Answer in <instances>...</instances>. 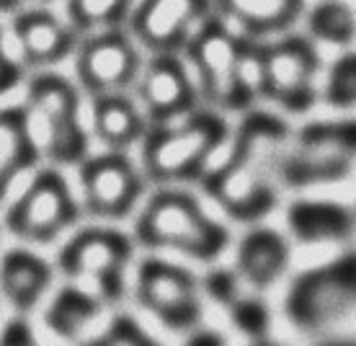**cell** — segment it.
<instances>
[{"mask_svg": "<svg viewBox=\"0 0 356 346\" xmlns=\"http://www.w3.org/2000/svg\"><path fill=\"white\" fill-rule=\"evenodd\" d=\"M284 140V125L274 116L245 119L227 163L207 178V191L238 220L266 214L276 202L274 173L282 171Z\"/></svg>", "mask_w": 356, "mask_h": 346, "instance_id": "6da1fadb", "label": "cell"}, {"mask_svg": "<svg viewBox=\"0 0 356 346\" xmlns=\"http://www.w3.org/2000/svg\"><path fill=\"white\" fill-rule=\"evenodd\" d=\"M26 111L42 155L54 166H81L88 155V132L81 125V101L70 80L54 72L34 75Z\"/></svg>", "mask_w": 356, "mask_h": 346, "instance_id": "7a4b0ae2", "label": "cell"}, {"mask_svg": "<svg viewBox=\"0 0 356 346\" xmlns=\"http://www.w3.org/2000/svg\"><path fill=\"white\" fill-rule=\"evenodd\" d=\"M137 238L150 249H176L212 261L227 246V233L209 220L191 196L165 191L150 199L137 222Z\"/></svg>", "mask_w": 356, "mask_h": 346, "instance_id": "3957f363", "label": "cell"}, {"mask_svg": "<svg viewBox=\"0 0 356 346\" xmlns=\"http://www.w3.org/2000/svg\"><path fill=\"white\" fill-rule=\"evenodd\" d=\"M132 258V240L111 228L75 233L57 253V269L67 279H90L104 305L124 297V267Z\"/></svg>", "mask_w": 356, "mask_h": 346, "instance_id": "277c9868", "label": "cell"}, {"mask_svg": "<svg viewBox=\"0 0 356 346\" xmlns=\"http://www.w3.org/2000/svg\"><path fill=\"white\" fill-rule=\"evenodd\" d=\"M81 207L54 168L42 171L6 212V228L26 243H52L78 220Z\"/></svg>", "mask_w": 356, "mask_h": 346, "instance_id": "5b68a950", "label": "cell"}, {"mask_svg": "<svg viewBox=\"0 0 356 346\" xmlns=\"http://www.w3.org/2000/svg\"><path fill=\"white\" fill-rule=\"evenodd\" d=\"M222 140L225 125L212 114L194 116L178 129H158L145 142V168L155 181L188 178Z\"/></svg>", "mask_w": 356, "mask_h": 346, "instance_id": "8992f818", "label": "cell"}, {"mask_svg": "<svg viewBox=\"0 0 356 346\" xmlns=\"http://www.w3.org/2000/svg\"><path fill=\"white\" fill-rule=\"evenodd\" d=\"M137 297L170 331H188L202 315L194 276L165 261H145L137 276Z\"/></svg>", "mask_w": 356, "mask_h": 346, "instance_id": "52a82bcc", "label": "cell"}, {"mask_svg": "<svg viewBox=\"0 0 356 346\" xmlns=\"http://www.w3.org/2000/svg\"><path fill=\"white\" fill-rule=\"evenodd\" d=\"M83 207L93 217L119 220L132 212L143 191L132 163L119 152H104L81 163Z\"/></svg>", "mask_w": 356, "mask_h": 346, "instance_id": "ba28073f", "label": "cell"}, {"mask_svg": "<svg viewBox=\"0 0 356 346\" xmlns=\"http://www.w3.org/2000/svg\"><path fill=\"white\" fill-rule=\"evenodd\" d=\"M356 297V258L328 272L302 276L286 300V315L300 329H321Z\"/></svg>", "mask_w": 356, "mask_h": 346, "instance_id": "9c48e42d", "label": "cell"}, {"mask_svg": "<svg viewBox=\"0 0 356 346\" xmlns=\"http://www.w3.org/2000/svg\"><path fill=\"white\" fill-rule=\"evenodd\" d=\"M75 72L83 91H88L93 98L116 96L134 78L137 54L127 36L106 29L81 42L75 57Z\"/></svg>", "mask_w": 356, "mask_h": 346, "instance_id": "30bf717a", "label": "cell"}, {"mask_svg": "<svg viewBox=\"0 0 356 346\" xmlns=\"http://www.w3.org/2000/svg\"><path fill=\"white\" fill-rule=\"evenodd\" d=\"M191 54L202 75V86L214 104L225 109H241L243 104H248L250 98L245 96L238 75L241 45L220 24H209L196 36Z\"/></svg>", "mask_w": 356, "mask_h": 346, "instance_id": "8fae6325", "label": "cell"}, {"mask_svg": "<svg viewBox=\"0 0 356 346\" xmlns=\"http://www.w3.org/2000/svg\"><path fill=\"white\" fill-rule=\"evenodd\" d=\"M356 155V127L315 129L300 140L297 152L282 160V176L292 184L336 176Z\"/></svg>", "mask_w": 356, "mask_h": 346, "instance_id": "7c38bea8", "label": "cell"}, {"mask_svg": "<svg viewBox=\"0 0 356 346\" xmlns=\"http://www.w3.org/2000/svg\"><path fill=\"white\" fill-rule=\"evenodd\" d=\"M13 34L29 68L57 65L78 47V31L49 10H21L13 21Z\"/></svg>", "mask_w": 356, "mask_h": 346, "instance_id": "4fadbf2b", "label": "cell"}, {"mask_svg": "<svg viewBox=\"0 0 356 346\" xmlns=\"http://www.w3.org/2000/svg\"><path fill=\"white\" fill-rule=\"evenodd\" d=\"M52 284V267L26 249L8 251L0 261V292L16 313H31Z\"/></svg>", "mask_w": 356, "mask_h": 346, "instance_id": "5bb4252c", "label": "cell"}, {"mask_svg": "<svg viewBox=\"0 0 356 346\" xmlns=\"http://www.w3.org/2000/svg\"><path fill=\"white\" fill-rule=\"evenodd\" d=\"M39 158L42 150L31 132L26 107L0 109V202L6 199L13 181L24 171L34 168Z\"/></svg>", "mask_w": 356, "mask_h": 346, "instance_id": "9a60e30c", "label": "cell"}, {"mask_svg": "<svg viewBox=\"0 0 356 346\" xmlns=\"http://www.w3.org/2000/svg\"><path fill=\"white\" fill-rule=\"evenodd\" d=\"M199 10L202 0H145L134 16V31L145 45L168 49L184 39Z\"/></svg>", "mask_w": 356, "mask_h": 346, "instance_id": "2e32d148", "label": "cell"}, {"mask_svg": "<svg viewBox=\"0 0 356 346\" xmlns=\"http://www.w3.org/2000/svg\"><path fill=\"white\" fill-rule=\"evenodd\" d=\"M310 54L300 45H284L264 57V88L289 109H302L307 98Z\"/></svg>", "mask_w": 356, "mask_h": 346, "instance_id": "e0dca14e", "label": "cell"}, {"mask_svg": "<svg viewBox=\"0 0 356 346\" xmlns=\"http://www.w3.org/2000/svg\"><path fill=\"white\" fill-rule=\"evenodd\" d=\"M143 101L155 119H170L191 107V86L181 65L163 57L147 68L143 78Z\"/></svg>", "mask_w": 356, "mask_h": 346, "instance_id": "ac0fdd59", "label": "cell"}, {"mask_svg": "<svg viewBox=\"0 0 356 346\" xmlns=\"http://www.w3.org/2000/svg\"><path fill=\"white\" fill-rule=\"evenodd\" d=\"M101 310H104V300L98 294H90L75 284H67L47 308L44 323L54 336L72 341L101 315Z\"/></svg>", "mask_w": 356, "mask_h": 346, "instance_id": "d6986e66", "label": "cell"}, {"mask_svg": "<svg viewBox=\"0 0 356 346\" xmlns=\"http://www.w3.org/2000/svg\"><path fill=\"white\" fill-rule=\"evenodd\" d=\"M238 267L253 287H268L286 267V243L271 230H253L243 240Z\"/></svg>", "mask_w": 356, "mask_h": 346, "instance_id": "ffe728a7", "label": "cell"}, {"mask_svg": "<svg viewBox=\"0 0 356 346\" xmlns=\"http://www.w3.org/2000/svg\"><path fill=\"white\" fill-rule=\"evenodd\" d=\"M93 127H96L98 140L108 148H114V150L129 148L143 134V119L122 93L96 98Z\"/></svg>", "mask_w": 356, "mask_h": 346, "instance_id": "44dd1931", "label": "cell"}, {"mask_svg": "<svg viewBox=\"0 0 356 346\" xmlns=\"http://www.w3.org/2000/svg\"><path fill=\"white\" fill-rule=\"evenodd\" d=\"M289 225L302 240L341 238L348 233V214L336 205H294Z\"/></svg>", "mask_w": 356, "mask_h": 346, "instance_id": "7402d4cb", "label": "cell"}, {"mask_svg": "<svg viewBox=\"0 0 356 346\" xmlns=\"http://www.w3.org/2000/svg\"><path fill=\"white\" fill-rule=\"evenodd\" d=\"M232 18L253 29L282 26L297 8V0H222Z\"/></svg>", "mask_w": 356, "mask_h": 346, "instance_id": "603a6c76", "label": "cell"}, {"mask_svg": "<svg viewBox=\"0 0 356 346\" xmlns=\"http://www.w3.org/2000/svg\"><path fill=\"white\" fill-rule=\"evenodd\" d=\"M129 0H67V18L78 34L114 26L124 16Z\"/></svg>", "mask_w": 356, "mask_h": 346, "instance_id": "cb8c5ba5", "label": "cell"}, {"mask_svg": "<svg viewBox=\"0 0 356 346\" xmlns=\"http://www.w3.org/2000/svg\"><path fill=\"white\" fill-rule=\"evenodd\" d=\"M81 346H161L152 336H147L143 326L129 315H116L108 323L106 331H101L98 336L83 341Z\"/></svg>", "mask_w": 356, "mask_h": 346, "instance_id": "d4e9b609", "label": "cell"}, {"mask_svg": "<svg viewBox=\"0 0 356 346\" xmlns=\"http://www.w3.org/2000/svg\"><path fill=\"white\" fill-rule=\"evenodd\" d=\"M227 313H230L232 326L245 333L250 338H261L268 331V308L256 297H235V300L227 305Z\"/></svg>", "mask_w": 356, "mask_h": 346, "instance_id": "484cf974", "label": "cell"}, {"mask_svg": "<svg viewBox=\"0 0 356 346\" xmlns=\"http://www.w3.org/2000/svg\"><path fill=\"white\" fill-rule=\"evenodd\" d=\"M312 29L328 39H348L354 31V18L341 6H325L312 16Z\"/></svg>", "mask_w": 356, "mask_h": 346, "instance_id": "4316f807", "label": "cell"}, {"mask_svg": "<svg viewBox=\"0 0 356 346\" xmlns=\"http://www.w3.org/2000/svg\"><path fill=\"white\" fill-rule=\"evenodd\" d=\"M330 98L336 104L356 101V60H346L336 68L333 78H330Z\"/></svg>", "mask_w": 356, "mask_h": 346, "instance_id": "83f0119b", "label": "cell"}, {"mask_svg": "<svg viewBox=\"0 0 356 346\" xmlns=\"http://www.w3.org/2000/svg\"><path fill=\"white\" fill-rule=\"evenodd\" d=\"M204 284H207L209 297L217 300L220 305H230V302L238 297V282H235V276H232L230 272H225V269L207 274Z\"/></svg>", "mask_w": 356, "mask_h": 346, "instance_id": "f1b7e54d", "label": "cell"}, {"mask_svg": "<svg viewBox=\"0 0 356 346\" xmlns=\"http://www.w3.org/2000/svg\"><path fill=\"white\" fill-rule=\"evenodd\" d=\"M0 346H39L34 331L24 318H13L0 331Z\"/></svg>", "mask_w": 356, "mask_h": 346, "instance_id": "f546056e", "label": "cell"}, {"mask_svg": "<svg viewBox=\"0 0 356 346\" xmlns=\"http://www.w3.org/2000/svg\"><path fill=\"white\" fill-rule=\"evenodd\" d=\"M18 80H21V65L10 60L8 52L3 49V39H0V93L16 88Z\"/></svg>", "mask_w": 356, "mask_h": 346, "instance_id": "4dcf8cb0", "label": "cell"}, {"mask_svg": "<svg viewBox=\"0 0 356 346\" xmlns=\"http://www.w3.org/2000/svg\"><path fill=\"white\" fill-rule=\"evenodd\" d=\"M184 346H227V341L217 331H194Z\"/></svg>", "mask_w": 356, "mask_h": 346, "instance_id": "1f68e13d", "label": "cell"}, {"mask_svg": "<svg viewBox=\"0 0 356 346\" xmlns=\"http://www.w3.org/2000/svg\"><path fill=\"white\" fill-rule=\"evenodd\" d=\"M24 3H52V0H0V10H16Z\"/></svg>", "mask_w": 356, "mask_h": 346, "instance_id": "d6a6232c", "label": "cell"}, {"mask_svg": "<svg viewBox=\"0 0 356 346\" xmlns=\"http://www.w3.org/2000/svg\"><path fill=\"white\" fill-rule=\"evenodd\" d=\"M253 346H276V344H268V341H259V344H253Z\"/></svg>", "mask_w": 356, "mask_h": 346, "instance_id": "836d02e7", "label": "cell"}, {"mask_svg": "<svg viewBox=\"0 0 356 346\" xmlns=\"http://www.w3.org/2000/svg\"><path fill=\"white\" fill-rule=\"evenodd\" d=\"M336 346H351V344H336Z\"/></svg>", "mask_w": 356, "mask_h": 346, "instance_id": "e575fe53", "label": "cell"}]
</instances>
